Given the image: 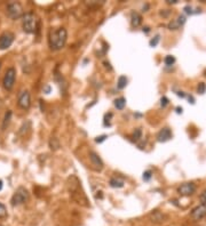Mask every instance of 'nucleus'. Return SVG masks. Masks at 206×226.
Returning <instances> with one entry per match:
<instances>
[{"label": "nucleus", "mask_w": 206, "mask_h": 226, "mask_svg": "<svg viewBox=\"0 0 206 226\" xmlns=\"http://www.w3.org/2000/svg\"><path fill=\"white\" fill-rule=\"evenodd\" d=\"M68 39V32L64 28H59V29L51 30L49 36H48V44L53 50H60L62 49L66 44Z\"/></svg>", "instance_id": "1"}, {"label": "nucleus", "mask_w": 206, "mask_h": 226, "mask_svg": "<svg viewBox=\"0 0 206 226\" xmlns=\"http://www.w3.org/2000/svg\"><path fill=\"white\" fill-rule=\"evenodd\" d=\"M23 31L26 33H33L37 30V17L33 13H25L22 16Z\"/></svg>", "instance_id": "2"}, {"label": "nucleus", "mask_w": 206, "mask_h": 226, "mask_svg": "<svg viewBox=\"0 0 206 226\" xmlns=\"http://www.w3.org/2000/svg\"><path fill=\"white\" fill-rule=\"evenodd\" d=\"M28 200H29V192H28L26 189L21 186V187H18L17 190L15 191L10 202H12V206H18V204L26 202Z\"/></svg>", "instance_id": "3"}, {"label": "nucleus", "mask_w": 206, "mask_h": 226, "mask_svg": "<svg viewBox=\"0 0 206 226\" xmlns=\"http://www.w3.org/2000/svg\"><path fill=\"white\" fill-rule=\"evenodd\" d=\"M7 15L12 20H18L23 16V7L20 2H9L7 5Z\"/></svg>", "instance_id": "4"}, {"label": "nucleus", "mask_w": 206, "mask_h": 226, "mask_svg": "<svg viewBox=\"0 0 206 226\" xmlns=\"http://www.w3.org/2000/svg\"><path fill=\"white\" fill-rule=\"evenodd\" d=\"M15 79H16V70L14 67H9L6 73H5V77H4V80H2V86L6 90H12L14 87Z\"/></svg>", "instance_id": "5"}, {"label": "nucleus", "mask_w": 206, "mask_h": 226, "mask_svg": "<svg viewBox=\"0 0 206 226\" xmlns=\"http://www.w3.org/2000/svg\"><path fill=\"white\" fill-rule=\"evenodd\" d=\"M17 104L18 106L23 110H29L30 105H31V97H30V93L28 90H22L18 94V98H17Z\"/></svg>", "instance_id": "6"}, {"label": "nucleus", "mask_w": 206, "mask_h": 226, "mask_svg": "<svg viewBox=\"0 0 206 226\" xmlns=\"http://www.w3.org/2000/svg\"><path fill=\"white\" fill-rule=\"evenodd\" d=\"M196 191V185L195 183L189 182V183H184L182 185H180L177 187V193L180 195H183V197H187V195H191L195 193Z\"/></svg>", "instance_id": "7"}, {"label": "nucleus", "mask_w": 206, "mask_h": 226, "mask_svg": "<svg viewBox=\"0 0 206 226\" xmlns=\"http://www.w3.org/2000/svg\"><path fill=\"white\" fill-rule=\"evenodd\" d=\"M14 41V34L12 32H4L0 36V49L9 48Z\"/></svg>", "instance_id": "8"}, {"label": "nucleus", "mask_w": 206, "mask_h": 226, "mask_svg": "<svg viewBox=\"0 0 206 226\" xmlns=\"http://www.w3.org/2000/svg\"><path fill=\"white\" fill-rule=\"evenodd\" d=\"M89 160H90V163H92V166L96 171H101L103 169V161L101 160L100 155L96 152L89 151Z\"/></svg>", "instance_id": "9"}, {"label": "nucleus", "mask_w": 206, "mask_h": 226, "mask_svg": "<svg viewBox=\"0 0 206 226\" xmlns=\"http://www.w3.org/2000/svg\"><path fill=\"white\" fill-rule=\"evenodd\" d=\"M191 218L195 220H200L206 216V203H202L200 206L196 207L191 211Z\"/></svg>", "instance_id": "10"}, {"label": "nucleus", "mask_w": 206, "mask_h": 226, "mask_svg": "<svg viewBox=\"0 0 206 226\" xmlns=\"http://www.w3.org/2000/svg\"><path fill=\"white\" fill-rule=\"evenodd\" d=\"M171 138H172V131H171V129L167 128V127L160 129V130L158 131V134H157V140L160 142V143L167 142V140H169Z\"/></svg>", "instance_id": "11"}, {"label": "nucleus", "mask_w": 206, "mask_h": 226, "mask_svg": "<svg viewBox=\"0 0 206 226\" xmlns=\"http://www.w3.org/2000/svg\"><path fill=\"white\" fill-rule=\"evenodd\" d=\"M142 23V17L139 13L136 12H132L131 13V24L133 28H139Z\"/></svg>", "instance_id": "12"}, {"label": "nucleus", "mask_w": 206, "mask_h": 226, "mask_svg": "<svg viewBox=\"0 0 206 226\" xmlns=\"http://www.w3.org/2000/svg\"><path fill=\"white\" fill-rule=\"evenodd\" d=\"M184 22H185V17H184V16H179L177 20H175V21H173V22L169 23V25H168L169 30L179 29L182 24H184Z\"/></svg>", "instance_id": "13"}, {"label": "nucleus", "mask_w": 206, "mask_h": 226, "mask_svg": "<svg viewBox=\"0 0 206 226\" xmlns=\"http://www.w3.org/2000/svg\"><path fill=\"white\" fill-rule=\"evenodd\" d=\"M110 186L111 187H116V189H120V187H123L124 186V181L123 179H120V178H118V177H112L110 179Z\"/></svg>", "instance_id": "14"}, {"label": "nucleus", "mask_w": 206, "mask_h": 226, "mask_svg": "<svg viewBox=\"0 0 206 226\" xmlns=\"http://www.w3.org/2000/svg\"><path fill=\"white\" fill-rule=\"evenodd\" d=\"M151 217V222L152 223H160V222H164V215H162L160 212L154 211L150 215Z\"/></svg>", "instance_id": "15"}, {"label": "nucleus", "mask_w": 206, "mask_h": 226, "mask_svg": "<svg viewBox=\"0 0 206 226\" xmlns=\"http://www.w3.org/2000/svg\"><path fill=\"white\" fill-rule=\"evenodd\" d=\"M113 105H115V108H116L117 110H123L126 105V99L124 98V97H119V98H117V99H115Z\"/></svg>", "instance_id": "16"}, {"label": "nucleus", "mask_w": 206, "mask_h": 226, "mask_svg": "<svg viewBox=\"0 0 206 226\" xmlns=\"http://www.w3.org/2000/svg\"><path fill=\"white\" fill-rule=\"evenodd\" d=\"M127 78H126L125 75H120L119 78H118V81H117V88L118 89H124V88L127 86Z\"/></svg>", "instance_id": "17"}, {"label": "nucleus", "mask_w": 206, "mask_h": 226, "mask_svg": "<svg viewBox=\"0 0 206 226\" xmlns=\"http://www.w3.org/2000/svg\"><path fill=\"white\" fill-rule=\"evenodd\" d=\"M49 147H51L52 150H59L60 148V142L59 139L56 138V137H52L49 139Z\"/></svg>", "instance_id": "18"}, {"label": "nucleus", "mask_w": 206, "mask_h": 226, "mask_svg": "<svg viewBox=\"0 0 206 226\" xmlns=\"http://www.w3.org/2000/svg\"><path fill=\"white\" fill-rule=\"evenodd\" d=\"M164 63L166 64V65H173L174 63H175V59H174V56H172V55H167L165 59H164Z\"/></svg>", "instance_id": "19"}, {"label": "nucleus", "mask_w": 206, "mask_h": 226, "mask_svg": "<svg viewBox=\"0 0 206 226\" xmlns=\"http://www.w3.org/2000/svg\"><path fill=\"white\" fill-rule=\"evenodd\" d=\"M132 137H133V139H134L135 142H138V140H139V139L142 137V129H141V128H136V129H135V131L133 132Z\"/></svg>", "instance_id": "20"}, {"label": "nucleus", "mask_w": 206, "mask_h": 226, "mask_svg": "<svg viewBox=\"0 0 206 226\" xmlns=\"http://www.w3.org/2000/svg\"><path fill=\"white\" fill-rule=\"evenodd\" d=\"M10 117H12V112L10 111H8L7 113H6V116H5V119H4V124H2V129H5L6 127L8 126L9 124V121H10Z\"/></svg>", "instance_id": "21"}, {"label": "nucleus", "mask_w": 206, "mask_h": 226, "mask_svg": "<svg viewBox=\"0 0 206 226\" xmlns=\"http://www.w3.org/2000/svg\"><path fill=\"white\" fill-rule=\"evenodd\" d=\"M5 217H7V209L0 202V218H5Z\"/></svg>", "instance_id": "22"}, {"label": "nucleus", "mask_w": 206, "mask_h": 226, "mask_svg": "<svg viewBox=\"0 0 206 226\" xmlns=\"http://www.w3.org/2000/svg\"><path fill=\"white\" fill-rule=\"evenodd\" d=\"M197 91H198V94H200V95L205 94V91H206V85L204 83V82H199L198 87H197Z\"/></svg>", "instance_id": "23"}, {"label": "nucleus", "mask_w": 206, "mask_h": 226, "mask_svg": "<svg viewBox=\"0 0 206 226\" xmlns=\"http://www.w3.org/2000/svg\"><path fill=\"white\" fill-rule=\"evenodd\" d=\"M159 39H160V37H159V34H157L154 39L150 40V46H151V47H156V46L158 45V42H159Z\"/></svg>", "instance_id": "24"}, {"label": "nucleus", "mask_w": 206, "mask_h": 226, "mask_svg": "<svg viewBox=\"0 0 206 226\" xmlns=\"http://www.w3.org/2000/svg\"><path fill=\"white\" fill-rule=\"evenodd\" d=\"M167 104H168V98L166 96H163L162 98H160V106L162 108H166Z\"/></svg>", "instance_id": "25"}, {"label": "nucleus", "mask_w": 206, "mask_h": 226, "mask_svg": "<svg viewBox=\"0 0 206 226\" xmlns=\"http://www.w3.org/2000/svg\"><path fill=\"white\" fill-rule=\"evenodd\" d=\"M151 175H152V173H151L150 170H148V171H146V173L143 174V179H144V181H149V179L151 178Z\"/></svg>", "instance_id": "26"}, {"label": "nucleus", "mask_w": 206, "mask_h": 226, "mask_svg": "<svg viewBox=\"0 0 206 226\" xmlns=\"http://www.w3.org/2000/svg\"><path fill=\"white\" fill-rule=\"evenodd\" d=\"M200 201H202L203 203H206V190L202 193V195H200Z\"/></svg>", "instance_id": "27"}, {"label": "nucleus", "mask_w": 206, "mask_h": 226, "mask_svg": "<svg viewBox=\"0 0 206 226\" xmlns=\"http://www.w3.org/2000/svg\"><path fill=\"white\" fill-rule=\"evenodd\" d=\"M107 138V136L105 135H103V136H100V137H97V138L95 139L97 143H100V142H102V140H104V139Z\"/></svg>", "instance_id": "28"}, {"label": "nucleus", "mask_w": 206, "mask_h": 226, "mask_svg": "<svg viewBox=\"0 0 206 226\" xmlns=\"http://www.w3.org/2000/svg\"><path fill=\"white\" fill-rule=\"evenodd\" d=\"M184 10H185V13H187V14H192V10H191V7H190V6L184 7Z\"/></svg>", "instance_id": "29"}, {"label": "nucleus", "mask_w": 206, "mask_h": 226, "mask_svg": "<svg viewBox=\"0 0 206 226\" xmlns=\"http://www.w3.org/2000/svg\"><path fill=\"white\" fill-rule=\"evenodd\" d=\"M167 2H168V4H177V0H167Z\"/></svg>", "instance_id": "30"}, {"label": "nucleus", "mask_w": 206, "mask_h": 226, "mask_svg": "<svg viewBox=\"0 0 206 226\" xmlns=\"http://www.w3.org/2000/svg\"><path fill=\"white\" fill-rule=\"evenodd\" d=\"M177 113H181L182 112V108H177Z\"/></svg>", "instance_id": "31"}, {"label": "nucleus", "mask_w": 206, "mask_h": 226, "mask_svg": "<svg viewBox=\"0 0 206 226\" xmlns=\"http://www.w3.org/2000/svg\"><path fill=\"white\" fill-rule=\"evenodd\" d=\"M1 189H2V182L0 181V190H1Z\"/></svg>", "instance_id": "32"}, {"label": "nucleus", "mask_w": 206, "mask_h": 226, "mask_svg": "<svg viewBox=\"0 0 206 226\" xmlns=\"http://www.w3.org/2000/svg\"><path fill=\"white\" fill-rule=\"evenodd\" d=\"M0 65H1V63H0Z\"/></svg>", "instance_id": "33"}, {"label": "nucleus", "mask_w": 206, "mask_h": 226, "mask_svg": "<svg viewBox=\"0 0 206 226\" xmlns=\"http://www.w3.org/2000/svg\"><path fill=\"white\" fill-rule=\"evenodd\" d=\"M0 226H1V225H0Z\"/></svg>", "instance_id": "34"}]
</instances>
